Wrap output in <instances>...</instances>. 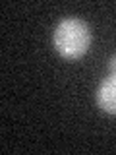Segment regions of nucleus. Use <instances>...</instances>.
Wrapping results in <instances>:
<instances>
[{"label": "nucleus", "mask_w": 116, "mask_h": 155, "mask_svg": "<svg viewBox=\"0 0 116 155\" xmlns=\"http://www.w3.org/2000/svg\"><path fill=\"white\" fill-rule=\"evenodd\" d=\"M54 48L58 54L64 58H79L89 51L91 45V31L85 21L77 18H68L62 19L54 29V37H52Z\"/></svg>", "instance_id": "nucleus-1"}, {"label": "nucleus", "mask_w": 116, "mask_h": 155, "mask_svg": "<svg viewBox=\"0 0 116 155\" xmlns=\"http://www.w3.org/2000/svg\"><path fill=\"white\" fill-rule=\"evenodd\" d=\"M97 105L108 114H116V74H110L97 89Z\"/></svg>", "instance_id": "nucleus-2"}, {"label": "nucleus", "mask_w": 116, "mask_h": 155, "mask_svg": "<svg viewBox=\"0 0 116 155\" xmlns=\"http://www.w3.org/2000/svg\"><path fill=\"white\" fill-rule=\"evenodd\" d=\"M108 70H110V74H116V56L110 58V62H108Z\"/></svg>", "instance_id": "nucleus-3"}]
</instances>
